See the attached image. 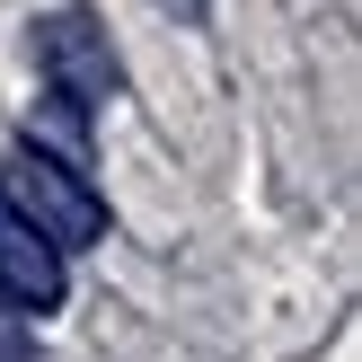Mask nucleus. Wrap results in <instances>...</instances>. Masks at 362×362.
I'll return each mask as SVG.
<instances>
[{
	"label": "nucleus",
	"mask_w": 362,
	"mask_h": 362,
	"mask_svg": "<svg viewBox=\"0 0 362 362\" xmlns=\"http://www.w3.org/2000/svg\"><path fill=\"white\" fill-rule=\"evenodd\" d=\"M159 9H186V18H204V0H159Z\"/></svg>",
	"instance_id": "20e7f679"
},
{
	"label": "nucleus",
	"mask_w": 362,
	"mask_h": 362,
	"mask_svg": "<svg viewBox=\"0 0 362 362\" xmlns=\"http://www.w3.org/2000/svg\"><path fill=\"white\" fill-rule=\"evenodd\" d=\"M0 300H9L18 318L62 310V247H45L9 204H0Z\"/></svg>",
	"instance_id": "7ed1b4c3"
},
{
	"label": "nucleus",
	"mask_w": 362,
	"mask_h": 362,
	"mask_svg": "<svg viewBox=\"0 0 362 362\" xmlns=\"http://www.w3.org/2000/svg\"><path fill=\"white\" fill-rule=\"evenodd\" d=\"M35 71L53 80V98L62 106H106L124 88V62H115V45H106V27L88 9H53V18H35Z\"/></svg>",
	"instance_id": "f03ea898"
},
{
	"label": "nucleus",
	"mask_w": 362,
	"mask_h": 362,
	"mask_svg": "<svg viewBox=\"0 0 362 362\" xmlns=\"http://www.w3.org/2000/svg\"><path fill=\"white\" fill-rule=\"evenodd\" d=\"M0 204H9L45 247H98V239H106L98 186H88L71 159L35 151V141H18V151H9V168H0Z\"/></svg>",
	"instance_id": "f257e3e1"
}]
</instances>
